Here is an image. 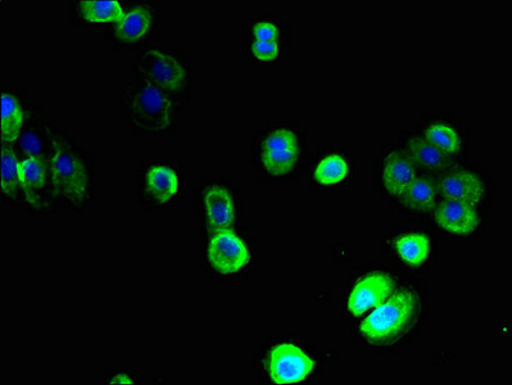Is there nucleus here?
Here are the masks:
<instances>
[{
	"instance_id": "nucleus-1",
	"label": "nucleus",
	"mask_w": 512,
	"mask_h": 385,
	"mask_svg": "<svg viewBox=\"0 0 512 385\" xmlns=\"http://www.w3.org/2000/svg\"><path fill=\"white\" fill-rule=\"evenodd\" d=\"M49 165L58 205L75 212L88 210L94 199L92 154L69 131L56 128Z\"/></svg>"
},
{
	"instance_id": "nucleus-2",
	"label": "nucleus",
	"mask_w": 512,
	"mask_h": 385,
	"mask_svg": "<svg viewBox=\"0 0 512 385\" xmlns=\"http://www.w3.org/2000/svg\"><path fill=\"white\" fill-rule=\"evenodd\" d=\"M120 107L133 133L170 135L178 129L184 104L148 81L133 79L122 86Z\"/></svg>"
},
{
	"instance_id": "nucleus-3",
	"label": "nucleus",
	"mask_w": 512,
	"mask_h": 385,
	"mask_svg": "<svg viewBox=\"0 0 512 385\" xmlns=\"http://www.w3.org/2000/svg\"><path fill=\"white\" fill-rule=\"evenodd\" d=\"M133 75L134 79L156 85L183 104L192 94V58L180 48L165 45L147 48L135 61Z\"/></svg>"
},
{
	"instance_id": "nucleus-4",
	"label": "nucleus",
	"mask_w": 512,
	"mask_h": 385,
	"mask_svg": "<svg viewBox=\"0 0 512 385\" xmlns=\"http://www.w3.org/2000/svg\"><path fill=\"white\" fill-rule=\"evenodd\" d=\"M420 308V297L414 289L393 293L362 321V338L376 348L393 346L418 323Z\"/></svg>"
},
{
	"instance_id": "nucleus-5",
	"label": "nucleus",
	"mask_w": 512,
	"mask_h": 385,
	"mask_svg": "<svg viewBox=\"0 0 512 385\" xmlns=\"http://www.w3.org/2000/svg\"><path fill=\"white\" fill-rule=\"evenodd\" d=\"M288 25L276 15H257L247 25L246 52L257 66H273L288 51Z\"/></svg>"
},
{
	"instance_id": "nucleus-6",
	"label": "nucleus",
	"mask_w": 512,
	"mask_h": 385,
	"mask_svg": "<svg viewBox=\"0 0 512 385\" xmlns=\"http://www.w3.org/2000/svg\"><path fill=\"white\" fill-rule=\"evenodd\" d=\"M22 206L35 215H49L58 210L51 165L45 158L29 157L20 161Z\"/></svg>"
},
{
	"instance_id": "nucleus-7",
	"label": "nucleus",
	"mask_w": 512,
	"mask_h": 385,
	"mask_svg": "<svg viewBox=\"0 0 512 385\" xmlns=\"http://www.w3.org/2000/svg\"><path fill=\"white\" fill-rule=\"evenodd\" d=\"M160 26L156 3H130L124 18L112 26L107 38L117 48L137 49L153 42Z\"/></svg>"
},
{
	"instance_id": "nucleus-8",
	"label": "nucleus",
	"mask_w": 512,
	"mask_h": 385,
	"mask_svg": "<svg viewBox=\"0 0 512 385\" xmlns=\"http://www.w3.org/2000/svg\"><path fill=\"white\" fill-rule=\"evenodd\" d=\"M301 147L291 128L278 126L262 137L258 146V161L267 174L283 178L296 169Z\"/></svg>"
},
{
	"instance_id": "nucleus-9",
	"label": "nucleus",
	"mask_w": 512,
	"mask_h": 385,
	"mask_svg": "<svg viewBox=\"0 0 512 385\" xmlns=\"http://www.w3.org/2000/svg\"><path fill=\"white\" fill-rule=\"evenodd\" d=\"M208 261L221 274H237L251 261L246 243L229 229L216 231L208 243Z\"/></svg>"
},
{
	"instance_id": "nucleus-10",
	"label": "nucleus",
	"mask_w": 512,
	"mask_h": 385,
	"mask_svg": "<svg viewBox=\"0 0 512 385\" xmlns=\"http://www.w3.org/2000/svg\"><path fill=\"white\" fill-rule=\"evenodd\" d=\"M314 369L315 362L294 344H276L270 352L269 374L275 383L293 384L301 382Z\"/></svg>"
},
{
	"instance_id": "nucleus-11",
	"label": "nucleus",
	"mask_w": 512,
	"mask_h": 385,
	"mask_svg": "<svg viewBox=\"0 0 512 385\" xmlns=\"http://www.w3.org/2000/svg\"><path fill=\"white\" fill-rule=\"evenodd\" d=\"M54 126L47 124L43 119L40 108L33 107L24 130L17 138L12 148L21 160L29 157L45 158L49 160L52 153Z\"/></svg>"
},
{
	"instance_id": "nucleus-12",
	"label": "nucleus",
	"mask_w": 512,
	"mask_h": 385,
	"mask_svg": "<svg viewBox=\"0 0 512 385\" xmlns=\"http://www.w3.org/2000/svg\"><path fill=\"white\" fill-rule=\"evenodd\" d=\"M394 279L387 273L366 274L352 288L348 297L347 308L353 316L364 315L371 308L380 305L391 296Z\"/></svg>"
},
{
	"instance_id": "nucleus-13",
	"label": "nucleus",
	"mask_w": 512,
	"mask_h": 385,
	"mask_svg": "<svg viewBox=\"0 0 512 385\" xmlns=\"http://www.w3.org/2000/svg\"><path fill=\"white\" fill-rule=\"evenodd\" d=\"M438 189L447 201L464 202L475 207L480 205L486 196V189L479 176L461 167L451 166L444 171Z\"/></svg>"
},
{
	"instance_id": "nucleus-14",
	"label": "nucleus",
	"mask_w": 512,
	"mask_h": 385,
	"mask_svg": "<svg viewBox=\"0 0 512 385\" xmlns=\"http://www.w3.org/2000/svg\"><path fill=\"white\" fill-rule=\"evenodd\" d=\"M416 178L418 166L411 160L409 154L396 148L389 149L383 154L380 162V181L389 196L401 197Z\"/></svg>"
},
{
	"instance_id": "nucleus-15",
	"label": "nucleus",
	"mask_w": 512,
	"mask_h": 385,
	"mask_svg": "<svg viewBox=\"0 0 512 385\" xmlns=\"http://www.w3.org/2000/svg\"><path fill=\"white\" fill-rule=\"evenodd\" d=\"M439 228L457 237H469L479 226V216L475 206L464 202L444 201L434 215Z\"/></svg>"
},
{
	"instance_id": "nucleus-16",
	"label": "nucleus",
	"mask_w": 512,
	"mask_h": 385,
	"mask_svg": "<svg viewBox=\"0 0 512 385\" xmlns=\"http://www.w3.org/2000/svg\"><path fill=\"white\" fill-rule=\"evenodd\" d=\"M128 4L120 0H83L74 4L77 20L85 26H115L124 18Z\"/></svg>"
},
{
	"instance_id": "nucleus-17",
	"label": "nucleus",
	"mask_w": 512,
	"mask_h": 385,
	"mask_svg": "<svg viewBox=\"0 0 512 385\" xmlns=\"http://www.w3.org/2000/svg\"><path fill=\"white\" fill-rule=\"evenodd\" d=\"M33 106L20 94L3 90L2 93V144L13 146L24 130Z\"/></svg>"
},
{
	"instance_id": "nucleus-18",
	"label": "nucleus",
	"mask_w": 512,
	"mask_h": 385,
	"mask_svg": "<svg viewBox=\"0 0 512 385\" xmlns=\"http://www.w3.org/2000/svg\"><path fill=\"white\" fill-rule=\"evenodd\" d=\"M178 172L165 165L149 167L144 176V193L156 205H166L180 192Z\"/></svg>"
},
{
	"instance_id": "nucleus-19",
	"label": "nucleus",
	"mask_w": 512,
	"mask_h": 385,
	"mask_svg": "<svg viewBox=\"0 0 512 385\" xmlns=\"http://www.w3.org/2000/svg\"><path fill=\"white\" fill-rule=\"evenodd\" d=\"M207 223L216 231L229 229L235 220V203L231 193L222 185H211L203 196Z\"/></svg>"
},
{
	"instance_id": "nucleus-20",
	"label": "nucleus",
	"mask_w": 512,
	"mask_h": 385,
	"mask_svg": "<svg viewBox=\"0 0 512 385\" xmlns=\"http://www.w3.org/2000/svg\"><path fill=\"white\" fill-rule=\"evenodd\" d=\"M406 153L409 154L416 166L421 169L442 175L452 166V157L433 146L424 137L411 135L406 140Z\"/></svg>"
},
{
	"instance_id": "nucleus-21",
	"label": "nucleus",
	"mask_w": 512,
	"mask_h": 385,
	"mask_svg": "<svg viewBox=\"0 0 512 385\" xmlns=\"http://www.w3.org/2000/svg\"><path fill=\"white\" fill-rule=\"evenodd\" d=\"M20 158L12 146L2 144V196L7 205L22 206Z\"/></svg>"
},
{
	"instance_id": "nucleus-22",
	"label": "nucleus",
	"mask_w": 512,
	"mask_h": 385,
	"mask_svg": "<svg viewBox=\"0 0 512 385\" xmlns=\"http://www.w3.org/2000/svg\"><path fill=\"white\" fill-rule=\"evenodd\" d=\"M438 183L429 178H416L402 194L403 206L415 212H427L436 206Z\"/></svg>"
},
{
	"instance_id": "nucleus-23",
	"label": "nucleus",
	"mask_w": 512,
	"mask_h": 385,
	"mask_svg": "<svg viewBox=\"0 0 512 385\" xmlns=\"http://www.w3.org/2000/svg\"><path fill=\"white\" fill-rule=\"evenodd\" d=\"M397 255L410 266L423 265L430 253V240L425 234L412 233L402 235L394 240Z\"/></svg>"
},
{
	"instance_id": "nucleus-24",
	"label": "nucleus",
	"mask_w": 512,
	"mask_h": 385,
	"mask_svg": "<svg viewBox=\"0 0 512 385\" xmlns=\"http://www.w3.org/2000/svg\"><path fill=\"white\" fill-rule=\"evenodd\" d=\"M424 138L448 156L459 154L462 149V135L455 126L444 121H434L424 129Z\"/></svg>"
},
{
	"instance_id": "nucleus-25",
	"label": "nucleus",
	"mask_w": 512,
	"mask_h": 385,
	"mask_svg": "<svg viewBox=\"0 0 512 385\" xmlns=\"http://www.w3.org/2000/svg\"><path fill=\"white\" fill-rule=\"evenodd\" d=\"M350 175V166L341 154H330L317 163L314 170L316 183L324 187H334L343 183Z\"/></svg>"
},
{
	"instance_id": "nucleus-26",
	"label": "nucleus",
	"mask_w": 512,
	"mask_h": 385,
	"mask_svg": "<svg viewBox=\"0 0 512 385\" xmlns=\"http://www.w3.org/2000/svg\"><path fill=\"white\" fill-rule=\"evenodd\" d=\"M111 384H134L133 380L124 374L115 375L110 382Z\"/></svg>"
}]
</instances>
